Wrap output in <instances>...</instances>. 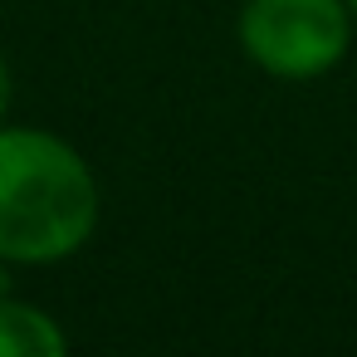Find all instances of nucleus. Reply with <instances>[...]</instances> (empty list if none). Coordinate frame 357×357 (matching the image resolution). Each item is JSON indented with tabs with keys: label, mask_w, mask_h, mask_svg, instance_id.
<instances>
[{
	"label": "nucleus",
	"mask_w": 357,
	"mask_h": 357,
	"mask_svg": "<svg viewBox=\"0 0 357 357\" xmlns=\"http://www.w3.org/2000/svg\"><path fill=\"white\" fill-rule=\"evenodd\" d=\"M347 10H352V20H357V0H347Z\"/></svg>",
	"instance_id": "nucleus-5"
},
{
	"label": "nucleus",
	"mask_w": 357,
	"mask_h": 357,
	"mask_svg": "<svg viewBox=\"0 0 357 357\" xmlns=\"http://www.w3.org/2000/svg\"><path fill=\"white\" fill-rule=\"evenodd\" d=\"M245 54L274 79H318L352 45L347 0H245Z\"/></svg>",
	"instance_id": "nucleus-2"
},
{
	"label": "nucleus",
	"mask_w": 357,
	"mask_h": 357,
	"mask_svg": "<svg viewBox=\"0 0 357 357\" xmlns=\"http://www.w3.org/2000/svg\"><path fill=\"white\" fill-rule=\"evenodd\" d=\"M6 108H10V69L0 59V123H6Z\"/></svg>",
	"instance_id": "nucleus-4"
},
{
	"label": "nucleus",
	"mask_w": 357,
	"mask_h": 357,
	"mask_svg": "<svg viewBox=\"0 0 357 357\" xmlns=\"http://www.w3.org/2000/svg\"><path fill=\"white\" fill-rule=\"evenodd\" d=\"M98 225V181L54 132L0 128V259L59 264Z\"/></svg>",
	"instance_id": "nucleus-1"
},
{
	"label": "nucleus",
	"mask_w": 357,
	"mask_h": 357,
	"mask_svg": "<svg viewBox=\"0 0 357 357\" xmlns=\"http://www.w3.org/2000/svg\"><path fill=\"white\" fill-rule=\"evenodd\" d=\"M64 347L69 337L45 308L10 294L0 298V357H64Z\"/></svg>",
	"instance_id": "nucleus-3"
}]
</instances>
